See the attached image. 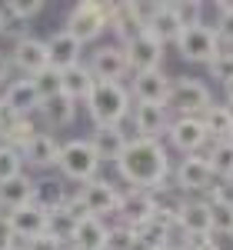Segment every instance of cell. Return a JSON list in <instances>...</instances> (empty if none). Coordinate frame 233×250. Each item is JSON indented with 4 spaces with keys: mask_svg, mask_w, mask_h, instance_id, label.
Here are the masks:
<instances>
[{
    "mask_svg": "<svg viewBox=\"0 0 233 250\" xmlns=\"http://www.w3.org/2000/svg\"><path fill=\"white\" fill-rule=\"evenodd\" d=\"M116 173L130 184V190H147L156 193L167 187V177H170V157L163 150L160 140H143L134 137L127 140L123 154L116 160Z\"/></svg>",
    "mask_w": 233,
    "mask_h": 250,
    "instance_id": "6da1fadb",
    "label": "cell"
},
{
    "mask_svg": "<svg viewBox=\"0 0 233 250\" xmlns=\"http://www.w3.org/2000/svg\"><path fill=\"white\" fill-rule=\"evenodd\" d=\"M130 94L123 83H94L87 97V114L97 127H120L130 114Z\"/></svg>",
    "mask_w": 233,
    "mask_h": 250,
    "instance_id": "7a4b0ae2",
    "label": "cell"
},
{
    "mask_svg": "<svg viewBox=\"0 0 233 250\" xmlns=\"http://www.w3.org/2000/svg\"><path fill=\"white\" fill-rule=\"evenodd\" d=\"M167 104L176 117H200L210 104V87L203 80L194 77H180L170 83V94H167ZM163 104V107H167Z\"/></svg>",
    "mask_w": 233,
    "mask_h": 250,
    "instance_id": "3957f363",
    "label": "cell"
},
{
    "mask_svg": "<svg viewBox=\"0 0 233 250\" xmlns=\"http://www.w3.org/2000/svg\"><path fill=\"white\" fill-rule=\"evenodd\" d=\"M57 167L67 180H77V184H87L94 180L100 170V160L94 157L90 144L87 140H67L60 147V157H57Z\"/></svg>",
    "mask_w": 233,
    "mask_h": 250,
    "instance_id": "277c9868",
    "label": "cell"
},
{
    "mask_svg": "<svg viewBox=\"0 0 233 250\" xmlns=\"http://www.w3.org/2000/svg\"><path fill=\"white\" fill-rule=\"evenodd\" d=\"M103 30H107V20H103V10H100V0H80L70 10L67 23H63V34H70L80 47L97 40Z\"/></svg>",
    "mask_w": 233,
    "mask_h": 250,
    "instance_id": "5b68a950",
    "label": "cell"
},
{
    "mask_svg": "<svg viewBox=\"0 0 233 250\" xmlns=\"http://www.w3.org/2000/svg\"><path fill=\"white\" fill-rule=\"evenodd\" d=\"M174 43H176V50H180V57L190 60V63H210V60L216 57V50H220L214 27H207V23L183 27Z\"/></svg>",
    "mask_w": 233,
    "mask_h": 250,
    "instance_id": "8992f818",
    "label": "cell"
},
{
    "mask_svg": "<svg viewBox=\"0 0 233 250\" xmlns=\"http://www.w3.org/2000/svg\"><path fill=\"white\" fill-rule=\"evenodd\" d=\"M174 227L187 233V237H200V233H207L210 237V204L207 200H200V197H187V200H180L174 207Z\"/></svg>",
    "mask_w": 233,
    "mask_h": 250,
    "instance_id": "52a82bcc",
    "label": "cell"
},
{
    "mask_svg": "<svg viewBox=\"0 0 233 250\" xmlns=\"http://www.w3.org/2000/svg\"><path fill=\"white\" fill-rule=\"evenodd\" d=\"M100 10H103L107 27L116 30L120 47H127V43H134L136 37H143V20L136 17L134 3H100Z\"/></svg>",
    "mask_w": 233,
    "mask_h": 250,
    "instance_id": "ba28073f",
    "label": "cell"
},
{
    "mask_svg": "<svg viewBox=\"0 0 233 250\" xmlns=\"http://www.w3.org/2000/svg\"><path fill=\"white\" fill-rule=\"evenodd\" d=\"M167 137H170V144H174L176 150H183V154H200L210 144L200 117H176V120H170Z\"/></svg>",
    "mask_w": 233,
    "mask_h": 250,
    "instance_id": "9c48e42d",
    "label": "cell"
},
{
    "mask_svg": "<svg viewBox=\"0 0 233 250\" xmlns=\"http://www.w3.org/2000/svg\"><path fill=\"white\" fill-rule=\"evenodd\" d=\"M90 77L97 80V83H120V80L127 77L130 70H127V57H123V47H100L97 54L90 57Z\"/></svg>",
    "mask_w": 233,
    "mask_h": 250,
    "instance_id": "30bf717a",
    "label": "cell"
},
{
    "mask_svg": "<svg viewBox=\"0 0 233 250\" xmlns=\"http://www.w3.org/2000/svg\"><path fill=\"white\" fill-rule=\"evenodd\" d=\"M156 213V197L147 190H127L120 193V200H116V217L123 220V227H130L136 230L143 220H150Z\"/></svg>",
    "mask_w": 233,
    "mask_h": 250,
    "instance_id": "8fae6325",
    "label": "cell"
},
{
    "mask_svg": "<svg viewBox=\"0 0 233 250\" xmlns=\"http://www.w3.org/2000/svg\"><path fill=\"white\" fill-rule=\"evenodd\" d=\"M214 170H210V164H207V157H196L190 154L180 167H176V187L187 193H196V197H203V193L214 187Z\"/></svg>",
    "mask_w": 233,
    "mask_h": 250,
    "instance_id": "7c38bea8",
    "label": "cell"
},
{
    "mask_svg": "<svg viewBox=\"0 0 233 250\" xmlns=\"http://www.w3.org/2000/svg\"><path fill=\"white\" fill-rule=\"evenodd\" d=\"M80 204L87 207V213L90 217H107V213H116V200H120V193L114 190V184H107V180H100V177H94V180H87L83 187H80Z\"/></svg>",
    "mask_w": 233,
    "mask_h": 250,
    "instance_id": "4fadbf2b",
    "label": "cell"
},
{
    "mask_svg": "<svg viewBox=\"0 0 233 250\" xmlns=\"http://www.w3.org/2000/svg\"><path fill=\"white\" fill-rule=\"evenodd\" d=\"M134 104H156L163 107L167 94H170V77L163 70H147V74H134V87L127 90Z\"/></svg>",
    "mask_w": 233,
    "mask_h": 250,
    "instance_id": "5bb4252c",
    "label": "cell"
},
{
    "mask_svg": "<svg viewBox=\"0 0 233 250\" xmlns=\"http://www.w3.org/2000/svg\"><path fill=\"white\" fill-rule=\"evenodd\" d=\"M123 57H127V70L147 74V70H160V63H163V47H160L154 37L143 34V37H136L134 43L123 47Z\"/></svg>",
    "mask_w": 233,
    "mask_h": 250,
    "instance_id": "9a60e30c",
    "label": "cell"
},
{
    "mask_svg": "<svg viewBox=\"0 0 233 250\" xmlns=\"http://www.w3.org/2000/svg\"><path fill=\"white\" fill-rule=\"evenodd\" d=\"M10 63L17 67V70H23V74H37V70H43L47 67V40L40 37H30V34H23V37L14 43V50H10Z\"/></svg>",
    "mask_w": 233,
    "mask_h": 250,
    "instance_id": "2e32d148",
    "label": "cell"
},
{
    "mask_svg": "<svg viewBox=\"0 0 233 250\" xmlns=\"http://www.w3.org/2000/svg\"><path fill=\"white\" fill-rule=\"evenodd\" d=\"M130 114H134L136 137H143V140H160L170 127L167 107H156V104H130Z\"/></svg>",
    "mask_w": 233,
    "mask_h": 250,
    "instance_id": "e0dca14e",
    "label": "cell"
},
{
    "mask_svg": "<svg viewBox=\"0 0 233 250\" xmlns=\"http://www.w3.org/2000/svg\"><path fill=\"white\" fill-rule=\"evenodd\" d=\"M47 217H50V210L43 204H37V200H30L27 207L7 213V220L14 227V237H20V240H34L40 233H47Z\"/></svg>",
    "mask_w": 233,
    "mask_h": 250,
    "instance_id": "ac0fdd59",
    "label": "cell"
},
{
    "mask_svg": "<svg viewBox=\"0 0 233 250\" xmlns=\"http://www.w3.org/2000/svg\"><path fill=\"white\" fill-rule=\"evenodd\" d=\"M20 157L23 164L37 167V170H47V167H57V157H60V144L50 134H34L23 147H20Z\"/></svg>",
    "mask_w": 233,
    "mask_h": 250,
    "instance_id": "d6986e66",
    "label": "cell"
},
{
    "mask_svg": "<svg viewBox=\"0 0 233 250\" xmlns=\"http://www.w3.org/2000/svg\"><path fill=\"white\" fill-rule=\"evenodd\" d=\"M34 193H37V184H34L27 173H17V177H10V180H3V184H0V210L14 213V210H20V207H27V204L34 200Z\"/></svg>",
    "mask_w": 233,
    "mask_h": 250,
    "instance_id": "ffe728a7",
    "label": "cell"
},
{
    "mask_svg": "<svg viewBox=\"0 0 233 250\" xmlns=\"http://www.w3.org/2000/svg\"><path fill=\"white\" fill-rule=\"evenodd\" d=\"M127 140H130V137L123 134L120 127H97L87 144H90V150H94V157H97L100 164H103V160L116 164L120 154H123V147H127Z\"/></svg>",
    "mask_w": 233,
    "mask_h": 250,
    "instance_id": "44dd1931",
    "label": "cell"
},
{
    "mask_svg": "<svg viewBox=\"0 0 233 250\" xmlns=\"http://www.w3.org/2000/svg\"><path fill=\"white\" fill-rule=\"evenodd\" d=\"M0 104H3L14 117H30L40 107V97H37V90L30 87V80L20 77V80H14V83L7 87V94L0 97Z\"/></svg>",
    "mask_w": 233,
    "mask_h": 250,
    "instance_id": "7402d4cb",
    "label": "cell"
},
{
    "mask_svg": "<svg viewBox=\"0 0 233 250\" xmlns=\"http://www.w3.org/2000/svg\"><path fill=\"white\" fill-rule=\"evenodd\" d=\"M47 63L57 67V70H67V67H77L80 63V43L70 34L57 30L54 37L47 40Z\"/></svg>",
    "mask_w": 233,
    "mask_h": 250,
    "instance_id": "603a6c76",
    "label": "cell"
},
{
    "mask_svg": "<svg viewBox=\"0 0 233 250\" xmlns=\"http://www.w3.org/2000/svg\"><path fill=\"white\" fill-rule=\"evenodd\" d=\"M143 34H147V37H154L160 47H167V43H174V40L180 37V23H176L174 14H170V3H160L154 14L147 17Z\"/></svg>",
    "mask_w": 233,
    "mask_h": 250,
    "instance_id": "cb8c5ba5",
    "label": "cell"
},
{
    "mask_svg": "<svg viewBox=\"0 0 233 250\" xmlns=\"http://www.w3.org/2000/svg\"><path fill=\"white\" fill-rule=\"evenodd\" d=\"M200 124H203V130L210 140H230L233 134V110L230 104H207V110L200 114Z\"/></svg>",
    "mask_w": 233,
    "mask_h": 250,
    "instance_id": "d4e9b609",
    "label": "cell"
},
{
    "mask_svg": "<svg viewBox=\"0 0 233 250\" xmlns=\"http://www.w3.org/2000/svg\"><path fill=\"white\" fill-rule=\"evenodd\" d=\"M107 233H110V227L103 220L87 217L83 224H77L70 244H74V250H107Z\"/></svg>",
    "mask_w": 233,
    "mask_h": 250,
    "instance_id": "484cf974",
    "label": "cell"
},
{
    "mask_svg": "<svg viewBox=\"0 0 233 250\" xmlns=\"http://www.w3.org/2000/svg\"><path fill=\"white\" fill-rule=\"evenodd\" d=\"M94 83H97V80L90 77V70H87L83 63L60 70V90L70 97L74 104H77V100H87V97H90V90H94Z\"/></svg>",
    "mask_w": 233,
    "mask_h": 250,
    "instance_id": "4316f807",
    "label": "cell"
},
{
    "mask_svg": "<svg viewBox=\"0 0 233 250\" xmlns=\"http://www.w3.org/2000/svg\"><path fill=\"white\" fill-rule=\"evenodd\" d=\"M43 120L50 124V127H67V124H74V114H77V104L70 100L67 94H57V97H47V100H40L37 107Z\"/></svg>",
    "mask_w": 233,
    "mask_h": 250,
    "instance_id": "83f0119b",
    "label": "cell"
},
{
    "mask_svg": "<svg viewBox=\"0 0 233 250\" xmlns=\"http://www.w3.org/2000/svg\"><path fill=\"white\" fill-rule=\"evenodd\" d=\"M207 164H210L216 180H233V144L230 140H210Z\"/></svg>",
    "mask_w": 233,
    "mask_h": 250,
    "instance_id": "f1b7e54d",
    "label": "cell"
},
{
    "mask_svg": "<svg viewBox=\"0 0 233 250\" xmlns=\"http://www.w3.org/2000/svg\"><path fill=\"white\" fill-rule=\"evenodd\" d=\"M27 80H30V87L37 90V97H40V100H47V97H57V94H63V90H60V70H57V67H50V63H47L43 70H37L34 77H27Z\"/></svg>",
    "mask_w": 233,
    "mask_h": 250,
    "instance_id": "f546056e",
    "label": "cell"
},
{
    "mask_svg": "<svg viewBox=\"0 0 233 250\" xmlns=\"http://www.w3.org/2000/svg\"><path fill=\"white\" fill-rule=\"evenodd\" d=\"M34 134H37V127H34L27 117H20V120H14L7 130H0L3 144H7V147H14V150H20V147H23V144H27V140H30Z\"/></svg>",
    "mask_w": 233,
    "mask_h": 250,
    "instance_id": "4dcf8cb0",
    "label": "cell"
},
{
    "mask_svg": "<svg viewBox=\"0 0 233 250\" xmlns=\"http://www.w3.org/2000/svg\"><path fill=\"white\" fill-rule=\"evenodd\" d=\"M170 14H174V20L180 23V30H183V27L200 23L203 3H200V0H174V3H170Z\"/></svg>",
    "mask_w": 233,
    "mask_h": 250,
    "instance_id": "1f68e13d",
    "label": "cell"
},
{
    "mask_svg": "<svg viewBox=\"0 0 233 250\" xmlns=\"http://www.w3.org/2000/svg\"><path fill=\"white\" fill-rule=\"evenodd\" d=\"M74 230H77V224H74L67 213L60 210V207H54V210H50V217H47V233H50L54 240H60V244H67V240L74 237Z\"/></svg>",
    "mask_w": 233,
    "mask_h": 250,
    "instance_id": "d6a6232c",
    "label": "cell"
},
{
    "mask_svg": "<svg viewBox=\"0 0 233 250\" xmlns=\"http://www.w3.org/2000/svg\"><path fill=\"white\" fill-rule=\"evenodd\" d=\"M207 70H210V77L220 80V83H227V87H233V50H216V57L207 63Z\"/></svg>",
    "mask_w": 233,
    "mask_h": 250,
    "instance_id": "836d02e7",
    "label": "cell"
},
{
    "mask_svg": "<svg viewBox=\"0 0 233 250\" xmlns=\"http://www.w3.org/2000/svg\"><path fill=\"white\" fill-rule=\"evenodd\" d=\"M17 173H23V157H20V150L0 144V184L10 180V177H17Z\"/></svg>",
    "mask_w": 233,
    "mask_h": 250,
    "instance_id": "e575fe53",
    "label": "cell"
},
{
    "mask_svg": "<svg viewBox=\"0 0 233 250\" xmlns=\"http://www.w3.org/2000/svg\"><path fill=\"white\" fill-rule=\"evenodd\" d=\"M107 250H136V237L130 227H110V233H107Z\"/></svg>",
    "mask_w": 233,
    "mask_h": 250,
    "instance_id": "d590c367",
    "label": "cell"
},
{
    "mask_svg": "<svg viewBox=\"0 0 233 250\" xmlns=\"http://www.w3.org/2000/svg\"><path fill=\"white\" fill-rule=\"evenodd\" d=\"M210 230H233V207H223V204H210Z\"/></svg>",
    "mask_w": 233,
    "mask_h": 250,
    "instance_id": "8d00e7d4",
    "label": "cell"
},
{
    "mask_svg": "<svg viewBox=\"0 0 233 250\" xmlns=\"http://www.w3.org/2000/svg\"><path fill=\"white\" fill-rule=\"evenodd\" d=\"M216 43L223 47V50H233V10L227 14H220V23H216Z\"/></svg>",
    "mask_w": 233,
    "mask_h": 250,
    "instance_id": "74e56055",
    "label": "cell"
},
{
    "mask_svg": "<svg viewBox=\"0 0 233 250\" xmlns=\"http://www.w3.org/2000/svg\"><path fill=\"white\" fill-rule=\"evenodd\" d=\"M17 247V237H14V227L7 220V213H0V250H14Z\"/></svg>",
    "mask_w": 233,
    "mask_h": 250,
    "instance_id": "f35d334b",
    "label": "cell"
},
{
    "mask_svg": "<svg viewBox=\"0 0 233 250\" xmlns=\"http://www.w3.org/2000/svg\"><path fill=\"white\" fill-rule=\"evenodd\" d=\"M23 250H63V244L54 240L50 233H40V237H34V240H27V247H23Z\"/></svg>",
    "mask_w": 233,
    "mask_h": 250,
    "instance_id": "ab89813d",
    "label": "cell"
},
{
    "mask_svg": "<svg viewBox=\"0 0 233 250\" xmlns=\"http://www.w3.org/2000/svg\"><path fill=\"white\" fill-rule=\"evenodd\" d=\"M7 77H10V60H7V54H0V87Z\"/></svg>",
    "mask_w": 233,
    "mask_h": 250,
    "instance_id": "60d3db41",
    "label": "cell"
},
{
    "mask_svg": "<svg viewBox=\"0 0 233 250\" xmlns=\"http://www.w3.org/2000/svg\"><path fill=\"white\" fill-rule=\"evenodd\" d=\"M187 250H220V247H216L214 240H207V244H196V247H187Z\"/></svg>",
    "mask_w": 233,
    "mask_h": 250,
    "instance_id": "b9f144b4",
    "label": "cell"
},
{
    "mask_svg": "<svg viewBox=\"0 0 233 250\" xmlns=\"http://www.w3.org/2000/svg\"><path fill=\"white\" fill-rule=\"evenodd\" d=\"M227 97H230V110H233V87H227Z\"/></svg>",
    "mask_w": 233,
    "mask_h": 250,
    "instance_id": "7bdbcfd3",
    "label": "cell"
},
{
    "mask_svg": "<svg viewBox=\"0 0 233 250\" xmlns=\"http://www.w3.org/2000/svg\"><path fill=\"white\" fill-rule=\"evenodd\" d=\"M163 250H183V247H176V244H170V247H163Z\"/></svg>",
    "mask_w": 233,
    "mask_h": 250,
    "instance_id": "ee69618b",
    "label": "cell"
},
{
    "mask_svg": "<svg viewBox=\"0 0 233 250\" xmlns=\"http://www.w3.org/2000/svg\"><path fill=\"white\" fill-rule=\"evenodd\" d=\"M227 237H233V230H230V233H227Z\"/></svg>",
    "mask_w": 233,
    "mask_h": 250,
    "instance_id": "f6af8a7d",
    "label": "cell"
},
{
    "mask_svg": "<svg viewBox=\"0 0 233 250\" xmlns=\"http://www.w3.org/2000/svg\"><path fill=\"white\" fill-rule=\"evenodd\" d=\"M14 250H23V247H14Z\"/></svg>",
    "mask_w": 233,
    "mask_h": 250,
    "instance_id": "bcb514c9",
    "label": "cell"
},
{
    "mask_svg": "<svg viewBox=\"0 0 233 250\" xmlns=\"http://www.w3.org/2000/svg\"><path fill=\"white\" fill-rule=\"evenodd\" d=\"M230 144H233V134H230Z\"/></svg>",
    "mask_w": 233,
    "mask_h": 250,
    "instance_id": "7dc6e473",
    "label": "cell"
}]
</instances>
